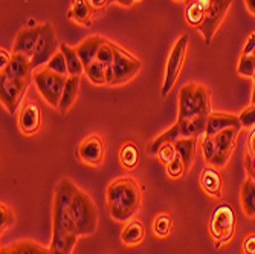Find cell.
<instances>
[{"label":"cell","instance_id":"9c48e42d","mask_svg":"<svg viewBox=\"0 0 255 254\" xmlns=\"http://www.w3.org/2000/svg\"><path fill=\"white\" fill-rule=\"evenodd\" d=\"M60 51V43L55 34V28L52 23L44 21L41 25L40 38L37 43V48L34 51V55L31 57L32 69H38L40 66L48 64V61Z\"/></svg>","mask_w":255,"mask_h":254},{"label":"cell","instance_id":"1f68e13d","mask_svg":"<svg viewBox=\"0 0 255 254\" xmlns=\"http://www.w3.org/2000/svg\"><path fill=\"white\" fill-rule=\"evenodd\" d=\"M86 75L89 77V80L94 83L95 86H104V84H109V78H107V71L106 67L98 61L95 60L92 63L87 69H86Z\"/></svg>","mask_w":255,"mask_h":254},{"label":"cell","instance_id":"8d00e7d4","mask_svg":"<svg viewBox=\"0 0 255 254\" xmlns=\"http://www.w3.org/2000/svg\"><path fill=\"white\" fill-rule=\"evenodd\" d=\"M165 173H167L168 179H171V181H177V179H180L185 173H187V167H185L183 161L180 159L179 155L171 161V163H168V164L165 166Z\"/></svg>","mask_w":255,"mask_h":254},{"label":"cell","instance_id":"f1b7e54d","mask_svg":"<svg viewBox=\"0 0 255 254\" xmlns=\"http://www.w3.org/2000/svg\"><path fill=\"white\" fill-rule=\"evenodd\" d=\"M177 140H182V133H180V127H179V124L177 123H174L170 129H167L164 133H160V135H157L154 140L148 144V152L151 153V155H154L156 156V153H157V150H159V147L162 146V144H167V143H176Z\"/></svg>","mask_w":255,"mask_h":254},{"label":"cell","instance_id":"7dc6e473","mask_svg":"<svg viewBox=\"0 0 255 254\" xmlns=\"http://www.w3.org/2000/svg\"><path fill=\"white\" fill-rule=\"evenodd\" d=\"M245 5H246L249 14L255 17V0H245Z\"/></svg>","mask_w":255,"mask_h":254},{"label":"cell","instance_id":"83f0119b","mask_svg":"<svg viewBox=\"0 0 255 254\" xmlns=\"http://www.w3.org/2000/svg\"><path fill=\"white\" fill-rule=\"evenodd\" d=\"M69 17L74 21L80 23V25L89 26L92 23V5L89 0H74L71 11H69Z\"/></svg>","mask_w":255,"mask_h":254},{"label":"cell","instance_id":"2e32d148","mask_svg":"<svg viewBox=\"0 0 255 254\" xmlns=\"http://www.w3.org/2000/svg\"><path fill=\"white\" fill-rule=\"evenodd\" d=\"M199 184L202 192L213 199H222L223 198V181L220 173L213 166H206L200 172Z\"/></svg>","mask_w":255,"mask_h":254},{"label":"cell","instance_id":"e575fe53","mask_svg":"<svg viewBox=\"0 0 255 254\" xmlns=\"http://www.w3.org/2000/svg\"><path fill=\"white\" fill-rule=\"evenodd\" d=\"M237 74L245 78H254L255 77V55L249 54L240 55L239 66H237Z\"/></svg>","mask_w":255,"mask_h":254},{"label":"cell","instance_id":"f6af8a7d","mask_svg":"<svg viewBox=\"0 0 255 254\" xmlns=\"http://www.w3.org/2000/svg\"><path fill=\"white\" fill-rule=\"evenodd\" d=\"M246 170L249 175L255 176V155L254 156L246 155Z\"/></svg>","mask_w":255,"mask_h":254},{"label":"cell","instance_id":"277c9868","mask_svg":"<svg viewBox=\"0 0 255 254\" xmlns=\"http://www.w3.org/2000/svg\"><path fill=\"white\" fill-rule=\"evenodd\" d=\"M69 212L75 222L80 238H90L97 233L100 221L98 209L94 199L78 187L74 193L71 205H69Z\"/></svg>","mask_w":255,"mask_h":254},{"label":"cell","instance_id":"8992f818","mask_svg":"<svg viewBox=\"0 0 255 254\" xmlns=\"http://www.w3.org/2000/svg\"><path fill=\"white\" fill-rule=\"evenodd\" d=\"M187 55H188V35L182 34L174 41L173 48L170 51V55L167 58L165 77H164V83H162V89H160L162 98H167L171 94V90L174 89V84L177 83L183 63L187 60Z\"/></svg>","mask_w":255,"mask_h":254},{"label":"cell","instance_id":"60d3db41","mask_svg":"<svg viewBox=\"0 0 255 254\" xmlns=\"http://www.w3.org/2000/svg\"><path fill=\"white\" fill-rule=\"evenodd\" d=\"M243 254H255V233L248 235L242 244Z\"/></svg>","mask_w":255,"mask_h":254},{"label":"cell","instance_id":"5bb4252c","mask_svg":"<svg viewBox=\"0 0 255 254\" xmlns=\"http://www.w3.org/2000/svg\"><path fill=\"white\" fill-rule=\"evenodd\" d=\"M41 109L35 101H25L18 112V129L21 135L34 136L41 129Z\"/></svg>","mask_w":255,"mask_h":254},{"label":"cell","instance_id":"d6986e66","mask_svg":"<svg viewBox=\"0 0 255 254\" xmlns=\"http://www.w3.org/2000/svg\"><path fill=\"white\" fill-rule=\"evenodd\" d=\"M145 239V227L139 219L128 221L123 232H121V242L127 248H136L139 247Z\"/></svg>","mask_w":255,"mask_h":254},{"label":"cell","instance_id":"ffe728a7","mask_svg":"<svg viewBox=\"0 0 255 254\" xmlns=\"http://www.w3.org/2000/svg\"><path fill=\"white\" fill-rule=\"evenodd\" d=\"M32 71V64H31V58L21 54H12L11 61L8 64V67L5 69L6 75L17 78V80H23V81H29V75Z\"/></svg>","mask_w":255,"mask_h":254},{"label":"cell","instance_id":"f35d334b","mask_svg":"<svg viewBox=\"0 0 255 254\" xmlns=\"http://www.w3.org/2000/svg\"><path fill=\"white\" fill-rule=\"evenodd\" d=\"M157 159L160 161L162 164H168L171 161L177 156V152H176V147H174V143H167V144H162L156 153Z\"/></svg>","mask_w":255,"mask_h":254},{"label":"cell","instance_id":"ac0fdd59","mask_svg":"<svg viewBox=\"0 0 255 254\" xmlns=\"http://www.w3.org/2000/svg\"><path fill=\"white\" fill-rule=\"evenodd\" d=\"M107 40H104L101 35H90L87 38H84L78 46H77V52L83 60L84 69H87L92 63H94L98 57V52L101 49V46L106 43Z\"/></svg>","mask_w":255,"mask_h":254},{"label":"cell","instance_id":"816d5d0a","mask_svg":"<svg viewBox=\"0 0 255 254\" xmlns=\"http://www.w3.org/2000/svg\"><path fill=\"white\" fill-rule=\"evenodd\" d=\"M139 2H142V0H134V3H139Z\"/></svg>","mask_w":255,"mask_h":254},{"label":"cell","instance_id":"b9f144b4","mask_svg":"<svg viewBox=\"0 0 255 254\" xmlns=\"http://www.w3.org/2000/svg\"><path fill=\"white\" fill-rule=\"evenodd\" d=\"M11 57H12V54H9L8 49H5V48L0 49V71H5V69L8 67Z\"/></svg>","mask_w":255,"mask_h":254},{"label":"cell","instance_id":"484cf974","mask_svg":"<svg viewBox=\"0 0 255 254\" xmlns=\"http://www.w3.org/2000/svg\"><path fill=\"white\" fill-rule=\"evenodd\" d=\"M60 51H61V52L64 54V57H66L69 77H81L83 74H86V69H84L83 60H81V57L78 55V52H77L75 48H72V46H69V44L61 43V44H60Z\"/></svg>","mask_w":255,"mask_h":254},{"label":"cell","instance_id":"c3c4849f","mask_svg":"<svg viewBox=\"0 0 255 254\" xmlns=\"http://www.w3.org/2000/svg\"><path fill=\"white\" fill-rule=\"evenodd\" d=\"M118 5H121V6H133L134 5V0H115Z\"/></svg>","mask_w":255,"mask_h":254},{"label":"cell","instance_id":"d6a6232c","mask_svg":"<svg viewBox=\"0 0 255 254\" xmlns=\"http://www.w3.org/2000/svg\"><path fill=\"white\" fill-rule=\"evenodd\" d=\"M15 213L6 202L0 204V233H6L8 230H11L15 225Z\"/></svg>","mask_w":255,"mask_h":254},{"label":"cell","instance_id":"e0dca14e","mask_svg":"<svg viewBox=\"0 0 255 254\" xmlns=\"http://www.w3.org/2000/svg\"><path fill=\"white\" fill-rule=\"evenodd\" d=\"M234 127H242L239 115L229 113V112H211L210 115H208L206 133L205 135L214 136V135H217L226 129H234Z\"/></svg>","mask_w":255,"mask_h":254},{"label":"cell","instance_id":"7c38bea8","mask_svg":"<svg viewBox=\"0 0 255 254\" xmlns=\"http://www.w3.org/2000/svg\"><path fill=\"white\" fill-rule=\"evenodd\" d=\"M77 156L84 166L100 167L106 158V141L98 133L87 135L77 149Z\"/></svg>","mask_w":255,"mask_h":254},{"label":"cell","instance_id":"ab89813d","mask_svg":"<svg viewBox=\"0 0 255 254\" xmlns=\"http://www.w3.org/2000/svg\"><path fill=\"white\" fill-rule=\"evenodd\" d=\"M239 120L242 127L245 129H255V104H249L239 113Z\"/></svg>","mask_w":255,"mask_h":254},{"label":"cell","instance_id":"8fae6325","mask_svg":"<svg viewBox=\"0 0 255 254\" xmlns=\"http://www.w3.org/2000/svg\"><path fill=\"white\" fill-rule=\"evenodd\" d=\"M28 84L29 81L17 80L5 72H0V100L9 115H15Z\"/></svg>","mask_w":255,"mask_h":254},{"label":"cell","instance_id":"f5cc1de1","mask_svg":"<svg viewBox=\"0 0 255 254\" xmlns=\"http://www.w3.org/2000/svg\"><path fill=\"white\" fill-rule=\"evenodd\" d=\"M254 178H255V176H254Z\"/></svg>","mask_w":255,"mask_h":254},{"label":"cell","instance_id":"d4e9b609","mask_svg":"<svg viewBox=\"0 0 255 254\" xmlns=\"http://www.w3.org/2000/svg\"><path fill=\"white\" fill-rule=\"evenodd\" d=\"M208 117H194L190 120H177L182 138H202L206 133Z\"/></svg>","mask_w":255,"mask_h":254},{"label":"cell","instance_id":"9a60e30c","mask_svg":"<svg viewBox=\"0 0 255 254\" xmlns=\"http://www.w3.org/2000/svg\"><path fill=\"white\" fill-rule=\"evenodd\" d=\"M40 32H41V25L21 29L15 37V41L12 46V54H21L31 58L37 48Z\"/></svg>","mask_w":255,"mask_h":254},{"label":"cell","instance_id":"ba28073f","mask_svg":"<svg viewBox=\"0 0 255 254\" xmlns=\"http://www.w3.org/2000/svg\"><path fill=\"white\" fill-rule=\"evenodd\" d=\"M115 48V61H113V72L110 86H121L131 81L142 69L141 60H137L127 51H124L120 46L113 44Z\"/></svg>","mask_w":255,"mask_h":254},{"label":"cell","instance_id":"5b68a950","mask_svg":"<svg viewBox=\"0 0 255 254\" xmlns=\"http://www.w3.org/2000/svg\"><path fill=\"white\" fill-rule=\"evenodd\" d=\"M236 232H237V218L233 207L228 204L219 205L210 221V233L216 244V248L220 250L226 247L234 239Z\"/></svg>","mask_w":255,"mask_h":254},{"label":"cell","instance_id":"f907efd6","mask_svg":"<svg viewBox=\"0 0 255 254\" xmlns=\"http://www.w3.org/2000/svg\"><path fill=\"white\" fill-rule=\"evenodd\" d=\"M174 2H179V3H182V2H187V0H174Z\"/></svg>","mask_w":255,"mask_h":254},{"label":"cell","instance_id":"f546056e","mask_svg":"<svg viewBox=\"0 0 255 254\" xmlns=\"http://www.w3.org/2000/svg\"><path fill=\"white\" fill-rule=\"evenodd\" d=\"M151 230H153V235L157 239H167L171 235V232H173V219H171L170 213L160 212L154 218Z\"/></svg>","mask_w":255,"mask_h":254},{"label":"cell","instance_id":"cb8c5ba5","mask_svg":"<svg viewBox=\"0 0 255 254\" xmlns=\"http://www.w3.org/2000/svg\"><path fill=\"white\" fill-rule=\"evenodd\" d=\"M0 254H51V248H46L32 241H20L15 244L3 245Z\"/></svg>","mask_w":255,"mask_h":254},{"label":"cell","instance_id":"74e56055","mask_svg":"<svg viewBox=\"0 0 255 254\" xmlns=\"http://www.w3.org/2000/svg\"><path fill=\"white\" fill-rule=\"evenodd\" d=\"M46 67L49 69V71L55 72V74H60V75H66L69 77V71H67V63H66V57L61 51H58L49 61L46 64Z\"/></svg>","mask_w":255,"mask_h":254},{"label":"cell","instance_id":"4dcf8cb0","mask_svg":"<svg viewBox=\"0 0 255 254\" xmlns=\"http://www.w3.org/2000/svg\"><path fill=\"white\" fill-rule=\"evenodd\" d=\"M97 60L106 67L107 71V78H109V83L112 80V72H113V61H115V48H113V43L110 41H106L101 49L98 52V57Z\"/></svg>","mask_w":255,"mask_h":254},{"label":"cell","instance_id":"7402d4cb","mask_svg":"<svg viewBox=\"0 0 255 254\" xmlns=\"http://www.w3.org/2000/svg\"><path fill=\"white\" fill-rule=\"evenodd\" d=\"M240 205L246 218H255V178L248 175L240 190Z\"/></svg>","mask_w":255,"mask_h":254},{"label":"cell","instance_id":"6da1fadb","mask_svg":"<svg viewBox=\"0 0 255 254\" xmlns=\"http://www.w3.org/2000/svg\"><path fill=\"white\" fill-rule=\"evenodd\" d=\"M77 186L67 178L58 181L54 192L52 204V242L51 254H72L80 239L75 222L69 212Z\"/></svg>","mask_w":255,"mask_h":254},{"label":"cell","instance_id":"4fadbf2b","mask_svg":"<svg viewBox=\"0 0 255 254\" xmlns=\"http://www.w3.org/2000/svg\"><path fill=\"white\" fill-rule=\"evenodd\" d=\"M240 130H242V127H234V129H226V130L214 135L216 156H214V161L211 163L213 167H217V169L226 167V164L229 163L231 156H233V153L236 150Z\"/></svg>","mask_w":255,"mask_h":254},{"label":"cell","instance_id":"d590c367","mask_svg":"<svg viewBox=\"0 0 255 254\" xmlns=\"http://www.w3.org/2000/svg\"><path fill=\"white\" fill-rule=\"evenodd\" d=\"M200 149H202L203 159L211 166V163L214 161V156H216V141H214V136L203 135L200 138Z\"/></svg>","mask_w":255,"mask_h":254},{"label":"cell","instance_id":"44dd1931","mask_svg":"<svg viewBox=\"0 0 255 254\" xmlns=\"http://www.w3.org/2000/svg\"><path fill=\"white\" fill-rule=\"evenodd\" d=\"M80 86H81V77H67L63 95L58 104V110L61 115H66L77 103V98L80 94Z\"/></svg>","mask_w":255,"mask_h":254},{"label":"cell","instance_id":"ee69618b","mask_svg":"<svg viewBox=\"0 0 255 254\" xmlns=\"http://www.w3.org/2000/svg\"><path fill=\"white\" fill-rule=\"evenodd\" d=\"M248 155L249 156L255 155V129H252V132L248 138Z\"/></svg>","mask_w":255,"mask_h":254},{"label":"cell","instance_id":"bcb514c9","mask_svg":"<svg viewBox=\"0 0 255 254\" xmlns=\"http://www.w3.org/2000/svg\"><path fill=\"white\" fill-rule=\"evenodd\" d=\"M92 8H95V9H103L106 8V5L109 3V0H89Z\"/></svg>","mask_w":255,"mask_h":254},{"label":"cell","instance_id":"3957f363","mask_svg":"<svg viewBox=\"0 0 255 254\" xmlns=\"http://www.w3.org/2000/svg\"><path fill=\"white\" fill-rule=\"evenodd\" d=\"M211 109V94L205 84L188 83L179 90L177 120H190L194 117H208Z\"/></svg>","mask_w":255,"mask_h":254},{"label":"cell","instance_id":"681fc988","mask_svg":"<svg viewBox=\"0 0 255 254\" xmlns=\"http://www.w3.org/2000/svg\"><path fill=\"white\" fill-rule=\"evenodd\" d=\"M252 80H254V87H252V97H251V104H255V77H254Z\"/></svg>","mask_w":255,"mask_h":254},{"label":"cell","instance_id":"7bdbcfd3","mask_svg":"<svg viewBox=\"0 0 255 254\" xmlns=\"http://www.w3.org/2000/svg\"><path fill=\"white\" fill-rule=\"evenodd\" d=\"M254 51H255V32H252V34L248 37V40H246V43H245V48H243L242 54L249 55V54H254Z\"/></svg>","mask_w":255,"mask_h":254},{"label":"cell","instance_id":"836d02e7","mask_svg":"<svg viewBox=\"0 0 255 254\" xmlns=\"http://www.w3.org/2000/svg\"><path fill=\"white\" fill-rule=\"evenodd\" d=\"M185 18H187V21L190 23L193 28H199L203 23L205 11H203V8L197 2L191 0L190 5L187 6V11H185Z\"/></svg>","mask_w":255,"mask_h":254},{"label":"cell","instance_id":"30bf717a","mask_svg":"<svg viewBox=\"0 0 255 254\" xmlns=\"http://www.w3.org/2000/svg\"><path fill=\"white\" fill-rule=\"evenodd\" d=\"M231 5H233V0H213L210 8L205 11L203 23L197 28V31L202 34L206 44H211L217 29L229 12Z\"/></svg>","mask_w":255,"mask_h":254},{"label":"cell","instance_id":"4316f807","mask_svg":"<svg viewBox=\"0 0 255 254\" xmlns=\"http://www.w3.org/2000/svg\"><path fill=\"white\" fill-rule=\"evenodd\" d=\"M141 163V152L133 141H127L120 149V164L126 170H136Z\"/></svg>","mask_w":255,"mask_h":254},{"label":"cell","instance_id":"603a6c76","mask_svg":"<svg viewBox=\"0 0 255 254\" xmlns=\"http://www.w3.org/2000/svg\"><path fill=\"white\" fill-rule=\"evenodd\" d=\"M199 141H200V138H182V140H177L174 143L177 155L183 161L185 167H187V173L191 170V167L194 164Z\"/></svg>","mask_w":255,"mask_h":254},{"label":"cell","instance_id":"7a4b0ae2","mask_svg":"<svg viewBox=\"0 0 255 254\" xmlns=\"http://www.w3.org/2000/svg\"><path fill=\"white\" fill-rule=\"evenodd\" d=\"M107 212L115 222L127 224L142 207V189L130 176L112 181L106 190Z\"/></svg>","mask_w":255,"mask_h":254},{"label":"cell","instance_id":"52a82bcc","mask_svg":"<svg viewBox=\"0 0 255 254\" xmlns=\"http://www.w3.org/2000/svg\"><path fill=\"white\" fill-rule=\"evenodd\" d=\"M66 81H67L66 75L55 74L49 71L48 67H43L34 74V83L37 86V90L40 92V95L49 106L57 109L63 95Z\"/></svg>","mask_w":255,"mask_h":254}]
</instances>
